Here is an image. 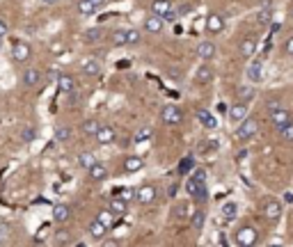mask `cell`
Listing matches in <instances>:
<instances>
[{
	"label": "cell",
	"mask_w": 293,
	"mask_h": 247,
	"mask_svg": "<svg viewBox=\"0 0 293 247\" xmlns=\"http://www.w3.org/2000/svg\"><path fill=\"white\" fill-rule=\"evenodd\" d=\"M257 133H259V121L252 117H245L243 121L239 124V129H236V140L248 142V140H252Z\"/></svg>",
	"instance_id": "obj_1"
},
{
	"label": "cell",
	"mask_w": 293,
	"mask_h": 247,
	"mask_svg": "<svg viewBox=\"0 0 293 247\" xmlns=\"http://www.w3.org/2000/svg\"><path fill=\"white\" fill-rule=\"evenodd\" d=\"M233 240H236V245L241 247H252L259 242V233L254 227H250V224H245V227H241L239 231L233 233Z\"/></svg>",
	"instance_id": "obj_2"
},
{
	"label": "cell",
	"mask_w": 293,
	"mask_h": 247,
	"mask_svg": "<svg viewBox=\"0 0 293 247\" xmlns=\"http://www.w3.org/2000/svg\"><path fill=\"white\" fill-rule=\"evenodd\" d=\"M160 119H163L165 126H179V124L184 121V110H181L179 105L167 103V105H163V110H160Z\"/></svg>",
	"instance_id": "obj_3"
},
{
	"label": "cell",
	"mask_w": 293,
	"mask_h": 247,
	"mask_svg": "<svg viewBox=\"0 0 293 247\" xmlns=\"http://www.w3.org/2000/svg\"><path fill=\"white\" fill-rule=\"evenodd\" d=\"M133 199L138 204H142V206H147V204H154L156 202V188L151 186V183H144V186H140V188L133 193Z\"/></svg>",
	"instance_id": "obj_4"
},
{
	"label": "cell",
	"mask_w": 293,
	"mask_h": 247,
	"mask_svg": "<svg viewBox=\"0 0 293 247\" xmlns=\"http://www.w3.org/2000/svg\"><path fill=\"white\" fill-rule=\"evenodd\" d=\"M268 117H270V124H273L275 129H282V126H286L288 121H293V112L288 108H284V105H279L277 110L268 112Z\"/></svg>",
	"instance_id": "obj_5"
},
{
	"label": "cell",
	"mask_w": 293,
	"mask_h": 247,
	"mask_svg": "<svg viewBox=\"0 0 293 247\" xmlns=\"http://www.w3.org/2000/svg\"><path fill=\"white\" fill-rule=\"evenodd\" d=\"M142 28H144L147 35H160V32L165 30V19H163V16H158V14H151V16L144 19Z\"/></svg>",
	"instance_id": "obj_6"
},
{
	"label": "cell",
	"mask_w": 293,
	"mask_h": 247,
	"mask_svg": "<svg viewBox=\"0 0 293 247\" xmlns=\"http://www.w3.org/2000/svg\"><path fill=\"white\" fill-rule=\"evenodd\" d=\"M32 57V48L25 41H16L14 46H12V59H14L16 65H23V62H28V59Z\"/></svg>",
	"instance_id": "obj_7"
},
{
	"label": "cell",
	"mask_w": 293,
	"mask_h": 247,
	"mask_svg": "<svg viewBox=\"0 0 293 247\" xmlns=\"http://www.w3.org/2000/svg\"><path fill=\"white\" fill-rule=\"evenodd\" d=\"M248 108H250V105L245 103V101H236L233 105H229V112H227L229 121H231V124H241L245 117H248Z\"/></svg>",
	"instance_id": "obj_8"
},
{
	"label": "cell",
	"mask_w": 293,
	"mask_h": 247,
	"mask_svg": "<svg viewBox=\"0 0 293 247\" xmlns=\"http://www.w3.org/2000/svg\"><path fill=\"white\" fill-rule=\"evenodd\" d=\"M94 140L99 144H114L117 142V129L110 126V124H101V129H99V133L94 135Z\"/></svg>",
	"instance_id": "obj_9"
},
{
	"label": "cell",
	"mask_w": 293,
	"mask_h": 247,
	"mask_svg": "<svg viewBox=\"0 0 293 247\" xmlns=\"http://www.w3.org/2000/svg\"><path fill=\"white\" fill-rule=\"evenodd\" d=\"M263 215H266V220L268 222H279V218H282V204L277 202V199H268V202L263 204Z\"/></svg>",
	"instance_id": "obj_10"
},
{
	"label": "cell",
	"mask_w": 293,
	"mask_h": 247,
	"mask_svg": "<svg viewBox=\"0 0 293 247\" xmlns=\"http://www.w3.org/2000/svg\"><path fill=\"white\" fill-rule=\"evenodd\" d=\"M263 59H252L248 65V69H245V76H248L250 83H261L263 80Z\"/></svg>",
	"instance_id": "obj_11"
},
{
	"label": "cell",
	"mask_w": 293,
	"mask_h": 247,
	"mask_svg": "<svg viewBox=\"0 0 293 247\" xmlns=\"http://www.w3.org/2000/svg\"><path fill=\"white\" fill-rule=\"evenodd\" d=\"M41 80H44V74H41V69H37V67H28V69L23 71L25 87H39Z\"/></svg>",
	"instance_id": "obj_12"
},
{
	"label": "cell",
	"mask_w": 293,
	"mask_h": 247,
	"mask_svg": "<svg viewBox=\"0 0 293 247\" xmlns=\"http://www.w3.org/2000/svg\"><path fill=\"white\" fill-rule=\"evenodd\" d=\"M105 233H108V227H105V224H101L99 220H92V222L87 224V236H90L92 240L103 242L105 240Z\"/></svg>",
	"instance_id": "obj_13"
},
{
	"label": "cell",
	"mask_w": 293,
	"mask_h": 247,
	"mask_svg": "<svg viewBox=\"0 0 293 247\" xmlns=\"http://www.w3.org/2000/svg\"><path fill=\"white\" fill-rule=\"evenodd\" d=\"M222 30H224V16L218 14V12L209 14V19H206V32H211V35H220Z\"/></svg>",
	"instance_id": "obj_14"
},
{
	"label": "cell",
	"mask_w": 293,
	"mask_h": 247,
	"mask_svg": "<svg viewBox=\"0 0 293 247\" xmlns=\"http://www.w3.org/2000/svg\"><path fill=\"white\" fill-rule=\"evenodd\" d=\"M197 55L202 62H211V59L218 55V46H215L213 41H202V44L197 46Z\"/></svg>",
	"instance_id": "obj_15"
},
{
	"label": "cell",
	"mask_w": 293,
	"mask_h": 247,
	"mask_svg": "<svg viewBox=\"0 0 293 247\" xmlns=\"http://www.w3.org/2000/svg\"><path fill=\"white\" fill-rule=\"evenodd\" d=\"M57 89H60L62 94H69V92L78 89V80L69 74H60V78H57Z\"/></svg>",
	"instance_id": "obj_16"
},
{
	"label": "cell",
	"mask_w": 293,
	"mask_h": 247,
	"mask_svg": "<svg viewBox=\"0 0 293 247\" xmlns=\"http://www.w3.org/2000/svg\"><path fill=\"white\" fill-rule=\"evenodd\" d=\"M71 220V208L67 204H57L53 208V222L55 224H67Z\"/></svg>",
	"instance_id": "obj_17"
},
{
	"label": "cell",
	"mask_w": 293,
	"mask_h": 247,
	"mask_svg": "<svg viewBox=\"0 0 293 247\" xmlns=\"http://www.w3.org/2000/svg\"><path fill=\"white\" fill-rule=\"evenodd\" d=\"M213 78H215V71H213V67H211V65H202L197 71H195V80L202 83V85H209Z\"/></svg>",
	"instance_id": "obj_18"
},
{
	"label": "cell",
	"mask_w": 293,
	"mask_h": 247,
	"mask_svg": "<svg viewBox=\"0 0 293 247\" xmlns=\"http://www.w3.org/2000/svg\"><path fill=\"white\" fill-rule=\"evenodd\" d=\"M197 121L202 124V126H204L206 131L218 129V119H215L213 114L209 112V110H197Z\"/></svg>",
	"instance_id": "obj_19"
},
{
	"label": "cell",
	"mask_w": 293,
	"mask_h": 247,
	"mask_svg": "<svg viewBox=\"0 0 293 247\" xmlns=\"http://www.w3.org/2000/svg\"><path fill=\"white\" fill-rule=\"evenodd\" d=\"M87 176H90L92 181H105V178H108V167H105L103 163H99V160H96V163L87 169Z\"/></svg>",
	"instance_id": "obj_20"
},
{
	"label": "cell",
	"mask_w": 293,
	"mask_h": 247,
	"mask_svg": "<svg viewBox=\"0 0 293 247\" xmlns=\"http://www.w3.org/2000/svg\"><path fill=\"white\" fill-rule=\"evenodd\" d=\"M110 44L112 46H129V30L117 28L110 32Z\"/></svg>",
	"instance_id": "obj_21"
},
{
	"label": "cell",
	"mask_w": 293,
	"mask_h": 247,
	"mask_svg": "<svg viewBox=\"0 0 293 247\" xmlns=\"http://www.w3.org/2000/svg\"><path fill=\"white\" fill-rule=\"evenodd\" d=\"M239 53L243 55V57H252V55L257 53V39H254V37H245L239 44Z\"/></svg>",
	"instance_id": "obj_22"
},
{
	"label": "cell",
	"mask_w": 293,
	"mask_h": 247,
	"mask_svg": "<svg viewBox=\"0 0 293 247\" xmlns=\"http://www.w3.org/2000/svg\"><path fill=\"white\" fill-rule=\"evenodd\" d=\"M172 10H174L172 0H151V14L165 16L167 12H172Z\"/></svg>",
	"instance_id": "obj_23"
},
{
	"label": "cell",
	"mask_w": 293,
	"mask_h": 247,
	"mask_svg": "<svg viewBox=\"0 0 293 247\" xmlns=\"http://www.w3.org/2000/svg\"><path fill=\"white\" fill-rule=\"evenodd\" d=\"M142 167H144V158H142V156H129V158L124 160V172H129V174L140 172Z\"/></svg>",
	"instance_id": "obj_24"
},
{
	"label": "cell",
	"mask_w": 293,
	"mask_h": 247,
	"mask_svg": "<svg viewBox=\"0 0 293 247\" xmlns=\"http://www.w3.org/2000/svg\"><path fill=\"white\" fill-rule=\"evenodd\" d=\"M71 138H74V131H71L69 126H65V124L55 126V131H53V140H55V142H69Z\"/></svg>",
	"instance_id": "obj_25"
},
{
	"label": "cell",
	"mask_w": 293,
	"mask_h": 247,
	"mask_svg": "<svg viewBox=\"0 0 293 247\" xmlns=\"http://www.w3.org/2000/svg\"><path fill=\"white\" fill-rule=\"evenodd\" d=\"M154 138V129L151 126H140L133 135V144H142V142H149Z\"/></svg>",
	"instance_id": "obj_26"
},
{
	"label": "cell",
	"mask_w": 293,
	"mask_h": 247,
	"mask_svg": "<svg viewBox=\"0 0 293 247\" xmlns=\"http://www.w3.org/2000/svg\"><path fill=\"white\" fill-rule=\"evenodd\" d=\"M114 211V215H124L129 211V199L126 197H110V206Z\"/></svg>",
	"instance_id": "obj_27"
},
{
	"label": "cell",
	"mask_w": 293,
	"mask_h": 247,
	"mask_svg": "<svg viewBox=\"0 0 293 247\" xmlns=\"http://www.w3.org/2000/svg\"><path fill=\"white\" fill-rule=\"evenodd\" d=\"M83 74L90 76V78H96L101 74V62L99 59H85L83 62Z\"/></svg>",
	"instance_id": "obj_28"
},
{
	"label": "cell",
	"mask_w": 293,
	"mask_h": 247,
	"mask_svg": "<svg viewBox=\"0 0 293 247\" xmlns=\"http://www.w3.org/2000/svg\"><path fill=\"white\" fill-rule=\"evenodd\" d=\"M190 224H193L195 231H202L204 224H206V213H204V208H197V211L190 215Z\"/></svg>",
	"instance_id": "obj_29"
},
{
	"label": "cell",
	"mask_w": 293,
	"mask_h": 247,
	"mask_svg": "<svg viewBox=\"0 0 293 247\" xmlns=\"http://www.w3.org/2000/svg\"><path fill=\"white\" fill-rule=\"evenodd\" d=\"M101 39H103V30H101V28H90V30H85V35H83V41H85V44H99Z\"/></svg>",
	"instance_id": "obj_30"
},
{
	"label": "cell",
	"mask_w": 293,
	"mask_h": 247,
	"mask_svg": "<svg viewBox=\"0 0 293 247\" xmlns=\"http://www.w3.org/2000/svg\"><path fill=\"white\" fill-rule=\"evenodd\" d=\"M220 215H222L224 220H233L236 215H239V204H236V202H224L222 208H220Z\"/></svg>",
	"instance_id": "obj_31"
},
{
	"label": "cell",
	"mask_w": 293,
	"mask_h": 247,
	"mask_svg": "<svg viewBox=\"0 0 293 247\" xmlns=\"http://www.w3.org/2000/svg\"><path fill=\"white\" fill-rule=\"evenodd\" d=\"M96 220H99L101 224H105V227H112L114 224V211L112 208H101L99 213H96Z\"/></svg>",
	"instance_id": "obj_32"
},
{
	"label": "cell",
	"mask_w": 293,
	"mask_h": 247,
	"mask_svg": "<svg viewBox=\"0 0 293 247\" xmlns=\"http://www.w3.org/2000/svg\"><path fill=\"white\" fill-rule=\"evenodd\" d=\"M273 16H275L273 7H261V10L257 12V23L259 25H270L273 23Z\"/></svg>",
	"instance_id": "obj_33"
},
{
	"label": "cell",
	"mask_w": 293,
	"mask_h": 247,
	"mask_svg": "<svg viewBox=\"0 0 293 247\" xmlns=\"http://www.w3.org/2000/svg\"><path fill=\"white\" fill-rule=\"evenodd\" d=\"M254 87H250V85H241L239 89H236V96H239V101H245V103H250V101L254 99Z\"/></svg>",
	"instance_id": "obj_34"
},
{
	"label": "cell",
	"mask_w": 293,
	"mask_h": 247,
	"mask_svg": "<svg viewBox=\"0 0 293 247\" xmlns=\"http://www.w3.org/2000/svg\"><path fill=\"white\" fill-rule=\"evenodd\" d=\"M101 124L96 121V119H87V121H83V135H87V138H94L96 133H99Z\"/></svg>",
	"instance_id": "obj_35"
},
{
	"label": "cell",
	"mask_w": 293,
	"mask_h": 247,
	"mask_svg": "<svg viewBox=\"0 0 293 247\" xmlns=\"http://www.w3.org/2000/svg\"><path fill=\"white\" fill-rule=\"evenodd\" d=\"M19 135H21V142L30 144V142H35V138H37V129L28 124V126H23V129H21V133H19Z\"/></svg>",
	"instance_id": "obj_36"
},
{
	"label": "cell",
	"mask_w": 293,
	"mask_h": 247,
	"mask_svg": "<svg viewBox=\"0 0 293 247\" xmlns=\"http://www.w3.org/2000/svg\"><path fill=\"white\" fill-rule=\"evenodd\" d=\"M94 163H96V156H94V153H80V156H78V167L85 169V172H87V169H90Z\"/></svg>",
	"instance_id": "obj_37"
},
{
	"label": "cell",
	"mask_w": 293,
	"mask_h": 247,
	"mask_svg": "<svg viewBox=\"0 0 293 247\" xmlns=\"http://www.w3.org/2000/svg\"><path fill=\"white\" fill-rule=\"evenodd\" d=\"M96 12V7L92 5V0H78V14L80 16H92Z\"/></svg>",
	"instance_id": "obj_38"
},
{
	"label": "cell",
	"mask_w": 293,
	"mask_h": 247,
	"mask_svg": "<svg viewBox=\"0 0 293 247\" xmlns=\"http://www.w3.org/2000/svg\"><path fill=\"white\" fill-rule=\"evenodd\" d=\"M277 133H279V140H282V142H293V121H288L286 126L277 129Z\"/></svg>",
	"instance_id": "obj_39"
},
{
	"label": "cell",
	"mask_w": 293,
	"mask_h": 247,
	"mask_svg": "<svg viewBox=\"0 0 293 247\" xmlns=\"http://www.w3.org/2000/svg\"><path fill=\"white\" fill-rule=\"evenodd\" d=\"M53 242H55V245H71V236H69V231H67V229H60V231H55Z\"/></svg>",
	"instance_id": "obj_40"
},
{
	"label": "cell",
	"mask_w": 293,
	"mask_h": 247,
	"mask_svg": "<svg viewBox=\"0 0 293 247\" xmlns=\"http://www.w3.org/2000/svg\"><path fill=\"white\" fill-rule=\"evenodd\" d=\"M193 167H195V158H193V156H188V158H184V160L179 163V172H181V174H188Z\"/></svg>",
	"instance_id": "obj_41"
},
{
	"label": "cell",
	"mask_w": 293,
	"mask_h": 247,
	"mask_svg": "<svg viewBox=\"0 0 293 247\" xmlns=\"http://www.w3.org/2000/svg\"><path fill=\"white\" fill-rule=\"evenodd\" d=\"M67 103H69V105H80V103H83V94H80L78 89L69 92V94H67Z\"/></svg>",
	"instance_id": "obj_42"
},
{
	"label": "cell",
	"mask_w": 293,
	"mask_h": 247,
	"mask_svg": "<svg viewBox=\"0 0 293 247\" xmlns=\"http://www.w3.org/2000/svg\"><path fill=\"white\" fill-rule=\"evenodd\" d=\"M174 215H177V220H186V218H190V215H188V204H179V206L174 208Z\"/></svg>",
	"instance_id": "obj_43"
},
{
	"label": "cell",
	"mask_w": 293,
	"mask_h": 247,
	"mask_svg": "<svg viewBox=\"0 0 293 247\" xmlns=\"http://www.w3.org/2000/svg\"><path fill=\"white\" fill-rule=\"evenodd\" d=\"M7 240H10V224L0 222V245H5Z\"/></svg>",
	"instance_id": "obj_44"
},
{
	"label": "cell",
	"mask_w": 293,
	"mask_h": 247,
	"mask_svg": "<svg viewBox=\"0 0 293 247\" xmlns=\"http://www.w3.org/2000/svg\"><path fill=\"white\" fill-rule=\"evenodd\" d=\"M193 10H195V5H193V3H186V5H179V7H177V10H174V12H177V14H179V16H188Z\"/></svg>",
	"instance_id": "obj_45"
},
{
	"label": "cell",
	"mask_w": 293,
	"mask_h": 247,
	"mask_svg": "<svg viewBox=\"0 0 293 247\" xmlns=\"http://www.w3.org/2000/svg\"><path fill=\"white\" fill-rule=\"evenodd\" d=\"M140 41H142V32H138V30H129V46L140 44Z\"/></svg>",
	"instance_id": "obj_46"
},
{
	"label": "cell",
	"mask_w": 293,
	"mask_h": 247,
	"mask_svg": "<svg viewBox=\"0 0 293 247\" xmlns=\"http://www.w3.org/2000/svg\"><path fill=\"white\" fill-rule=\"evenodd\" d=\"M284 55H288V57H293V37H288L286 41H284Z\"/></svg>",
	"instance_id": "obj_47"
},
{
	"label": "cell",
	"mask_w": 293,
	"mask_h": 247,
	"mask_svg": "<svg viewBox=\"0 0 293 247\" xmlns=\"http://www.w3.org/2000/svg\"><path fill=\"white\" fill-rule=\"evenodd\" d=\"M7 32H10V25H7V21L3 19V16H0V39H3V37H5Z\"/></svg>",
	"instance_id": "obj_48"
},
{
	"label": "cell",
	"mask_w": 293,
	"mask_h": 247,
	"mask_svg": "<svg viewBox=\"0 0 293 247\" xmlns=\"http://www.w3.org/2000/svg\"><path fill=\"white\" fill-rule=\"evenodd\" d=\"M279 105H282L279 101H268V103H266V108H268V112H273V110H277Z\"/></svg>",
	"instance_id": "obj_49"
},
{
	"label": "cell",
	"mask_w": 293,
	"mask_h": 247,
	"mask_svg": "<svg viewBox=\"0 0 293 247\" xmlns=\"http://www.w3.org/2000/svg\"><path fill=\"white\" fill-rule=\"evenodd\" d=\"M105 3H108V0H92V5H94L96 10H101V7H105Z\"/></svg>",
	"instance_id": "obj_50"
},
{
	"label": "cell",
	"mask_w": 293,
	"mask_h": 247,
	"mask_svg": "<svg viewBox=\"0 0 293 247\" xmlns=\"http://www.w3.org/2000/svg\"><path fill=\"white\" fill-rule=\"evenodd\" d=\"M41 3H44V5H55L57 0H41Z\"/></svg>",
	"instance_id": "obj_51"
},
{
	"label": "cell",
	"mask_w": 293,
	"mask_h": 247,
	"mask_svg": "<svg viewBox=\"0 0 293 247\" xmlns=\"http://www.w3.org/2000/svg\"><path fill=\"white\" fill-rule=\"evenodd\" d=\"M288 12H291V16H293V5H291V10H288Z\"/></svg>",
	"instance_id": "obj_52"
},
{
	"label": "cell",
	"mask_w": 293,
	"mask_h": 247,
	"mask_svg": "<svg viewBox=\"0 0 293 247\" xmlns=\"http://www.w3.org/2000/svg\"><path fill=\"white\" fill-rule=\"evenodd\" d=\"M0 48H3V39H0Z\"/></svg>",
	"instance_id": "obj_53"
}]
</instances>
